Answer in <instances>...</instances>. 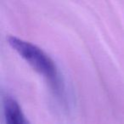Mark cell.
<instances>
[{"mask_svg":"<svg viewBox=\"0 0 124 124\" xmlns=\"http://www.w3.org/2000/svg\"><path fill=\"white\" fill-rule=\"evenodd\" d=\"M7 41L10 47L23 58L36 71L46 78L56 92L60 89L57 66L51 57L41 48L15 36H9Z\"/></svg>","mask_w":124,"mask_h":124,"instance_id":"obj_1","label":"cell"},{"mask_svg":"<svg viewBox=\"0 0 124 124\" xmlns=\"http://www.w3.org/2000/svg\"><path fill=\"white\" fill-rule=\"evenodd\" d=\"M4 112L6 124H30L19 103L9 95L4 98Z\"/></svg>","mask_w":124,"mask_h":124,"instance_id":"obj_2","label":"cell"}]
</instances>
